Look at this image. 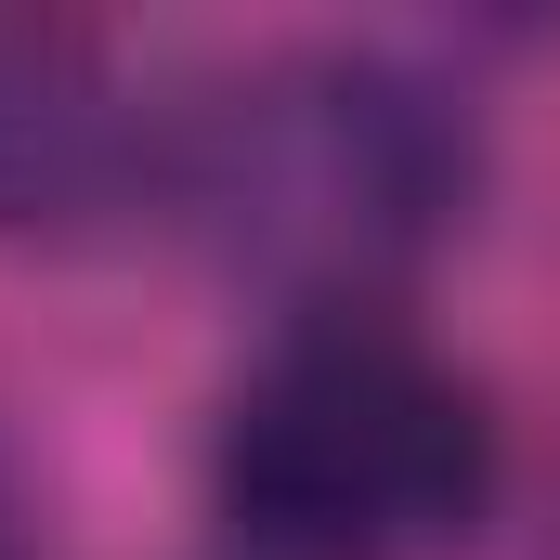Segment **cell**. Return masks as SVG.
Returning <instances> with one entry per match:
<instances>
[{"mask_svg":"<svg viewBox=\"0 0 560 560\" xmlns=\"http://www.w3.org/2000/svg\"><path fill=\"white\" fill-rule=\"evenodd\" d=\"M482 143L392 52H261L183 131H156V196L222 275L287 313H378V287L469 222Z\"/></svg>","mask_w":560,"mask_h":560,"instance_id":"cell-1","label":"cell"},{"mask_svg":"<svg viewBox=\"0 0 560 560\" xmlns=\"http://www.w3.org/2000/svg\"><path fill=\"white\" fill-rule=\"evenodd\" d=\"M131 183H156V131L118 92V66L79 26L0 13V235L79 222V209H105Z\"/></svg>","mask_w":560,"mask_h":560,"instance_id":"cell-3","label":"cell"},{"mask_svg":"<svg viewBox=\"0 0 560 560\" xmlns=\"http://www.w3.org/2000/svg\"><path fill=\"white\" fill-rule=\"evenodd\" d=\"M209 495L248 560H430L495 509V418L392 313H287L222 392Z\"/></svg>","mask_w":560,"mask_h":560,"instance_id":"cell-2","label":"cell"}]
</instances>
